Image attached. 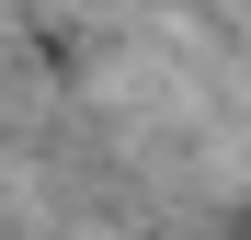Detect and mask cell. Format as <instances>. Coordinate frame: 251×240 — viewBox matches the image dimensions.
Here are the masks:
<instances>
[]
</instances>
